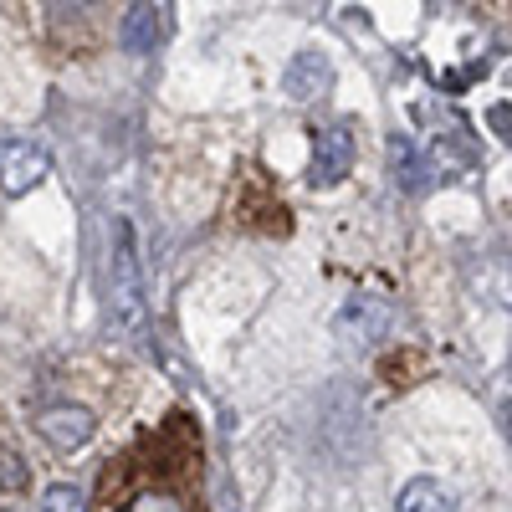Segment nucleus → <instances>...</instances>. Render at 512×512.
<instances>
[{"instance_id":"f257e3e1","label":"nucleus","mask_w":512,"mask_h":512,"mask_svg":"<svg viewBox=\"0 0 512 512\" xmlns=\"http://www.w3.org/2000/svg\"><path fill=\"white\" fill-rule=\"evenodd\" d=\"M108 297H113V318L123 328L144 323V262H139V241L128 216H113L108 226Z\"/></svg>"},{"instance_id":"f03ea898","label":"nucleus","mask_w":512,"mask_h":512,"mask_svg":"<svg viewBox=\"0 0 512 512\" xmlns=\"http://www.w3.org/2000/svg\"><path fill=\"white\" fill-rule=\"evenodd\" d=\"M359 139H354V123H328L313 134V164H308V185L313 190H333L344 185V175L354 169Z\"/></svg>"},{"instance_id":"7ed1b4c3","label":"nucleus","mask_w":512,"mask_h":512,"mask_svg":"<svg viewBox=\"0 0 512 512\" xmlns=\"http://www.w3.org/2000/svg\"><path fill=\"white\" fill-rule=\"evenodd\" d=\"M231 221L246 226V231H262V236H287V205L267 190V175L262 169H251V175L241 180L236 200H231Z\"/></svg>"},{"instance_id":"20e7f679","label":"nucleus","mask_w":512,"mask_h":512,"mask_svg":"<svg viewBox=\"0 0 512 512\" xmlns=\"http://www.w3.org/2000/svg\"><path fill=\"white\" fill-rule=\"evenodd\" d=\"M36 431H41V441L57 446V451H77V446L93 441L98 420H93V410H82V405H47L36 415Z\"/></svg>"},{"instance_id":"39448f33","label":"nucleus","mask_w":512,"mask_h":512,"mask_svg":"<svg viewBox=\"0 0 512 512\" xmlns=\"http://www.w3.org/2000/svg\"><path fill=\"white\" fill-rule=\"evenodd\" d=\"M47 180V154L26 139L0 144V195H26Z\"/></svg>"},{"instance_id":"423d86ee","label":"nucleus","mask_w":512,"mask_h":512,"mask_svg":"<svg viewBox=\"0 0 512 512\" xmlns=\"http://www.w3.org/2000/svg\"><path fill=\"white\" fill-rule=\"evenodd\" d=\"M333 82V62H328V52H318V47H308V52H297L292 57V67H287V77H282V93L292 98V103H313L323 88Z\"/></svg>"},{"instance_id":"0eeeda50","label":"nucleus","mask_w":512,"mask_h":512,"mask_svg":"<svg viewBox=\"0 0 512 512\" xmlns=\"http://www.w3.org/2000/svg\"><path fill=\"white\" fill-rule=\"evenodd\" d=\"M384 328H390V308H384L379 297H354V303L338 313V333H344L349 344H369Z\"/></svg>"},{"instance_id":"6e6552de","label":"nucleus","mask_w":512,"mask_h":512,"mask_svg":"<svg viewBox=\"0 0 512 512\" xmlns=\"http://www.w3.org/2000/svg\"><path fill=\"white\" fill-rule=\"evenodd\" d=\"M118 47L134 52V57H144V52L159 47V11L149 6V0H134V6L123 11V21H118Z\"/></svg>"},{"instance_id":"1a4fd4ad","label":"nucleus","mask_w":512,"mask_h":512,"mask_svg":"<svg viewBox=\"0 0 512 512\" xmlns=\"http://www.w3.org/2000/svg\"><path fill=\"white\" fill-rule=\"evenodd\" d=\"M395 507L400 512H456V492L441 487L436 477H415V482L400 487V502Z\"/></svg>"},{"instance_id":"9d476101","label":"nucleus","mask_w":512,"mask_h":512,"mask_svg":"<svg viewBox=\"0 0 512 512\" xmlns=\"http://www.w3.org/2000/svg\"><path fill=\"white\" fill-rule=\"evenodd\" d=\"M390 164H395V180H405L410 190L420 185V159H415L410 139H390Z\"/></svg>"},{"instance_id":"9b49d317","label":"nucleus","mask_w":512,"mask_h":512,"mask_svg":"<svg viewBox=\"0 0 512 512\" xmlns=\"http://www.w3.org/2000/svg\"><path fill=\"white\" fill-rule=\"evenodd\" d=\"M26 482H31V472H26L21 451H16V446H0V487H6V492H21Z\"/></svg>"},{"instance_id":"f8f14e48","label":"nucleus","mask_w":512,"mask_h":512,"mask_svg":"<svg viewBox=\"0 0 512 512\" xmlns=\"http://www.w3.org/2000/svg\"><path fill=\"white\" fill-rule=\"evenodd\" d=\"M41 512H82V492L57 482V487H47V497H41Z\"/></svg>"},{"instance_id":"ddd939ff","label":"nucleus","mask_w":512,"mask_h":512,"mask_svg":"<svg viewBox=\"0 0 512 512\" xmlns=\"http://www.w3.org/2000/svg\"><path fill=\"white\" fill-rule=\"evenodd\" d=\"M57 6V16H67V21H93L98 11H103V0H52Z\"/></svg>"}]
</instances>
